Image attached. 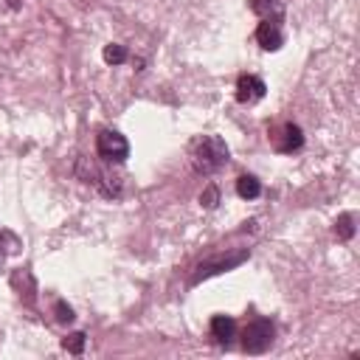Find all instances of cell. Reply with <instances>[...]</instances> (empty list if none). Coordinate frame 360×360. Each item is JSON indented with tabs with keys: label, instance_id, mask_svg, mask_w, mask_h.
I'll list each match as a JSON object with an SVG mask.
<instances>
[{
	"label": "cell",
	"instance_id": "6da1fadb",
	"mask_svg": "<svg viewBox=\"0 0 360 360\" xmlns=\"http://www.w3.org/2000/svg\"><path fill=\"white\" fill-rule=\"evenodd\" d=\"M228 163V146L219 135H202L191 143V166L200 174H214Z\"/></svg>",
	"mask_w": 360,
	"mask_h": 360
},
{
	"label": "cell",
	"instance_id": "7a4b0ae2",
	"mask_svg": "<svg viewBox=\"0 0 360 360\" xmlns=\"http://www.w3.org/2000/svg\"><path fill=\"white\" fill-rule=\"evenodd\" d=\"M76 174H79L87 186H96L104 197H118V194H121V177L101 172V169H98L96 163H90L87 158H79V160H76Z\"/></svg>",
	"mask_w": 360,
	"mask_h": 360
},
{
	"label": "cell",
	"instance_id": "3957f363",
	"mask_svg": "<svg viewBox=\"0 0 360 360\" xmlns=\"http://www.w3.org/2000/svg\"><path fill=\"white\" fill-rule=\"evenodd\" d=\"M273 335H276L273 323L264 321V318H256V321H250V323L242 329V349H245L248 354H262V352L270 349Z\"/></svg>",
	"mask_w": 360,
	"mask_h": 360
},
{
	"label": "cell",
	"instance_id": "277c9868",
	"mask_svg": "<svg viewBox=\"0 0 360 360\" xmlns=\"http://www.w3.org/2000/svg\"><path fill=\"white\" fill-rule=\"evenodd\" d=\"M96 152H98V158L107 160V163H124V160L129 158V143H127V138H124L121 132H115V129H101L98 138H96Z\"/></svg>",
	"mask_w": 360,
	"mask_h": 360
},
{
	"label": "cell",
	"instance_id": "5b68a950",
	"mask_svg": "<svg viewBox=\"0 0 360 360\" xmlns=\"http://www.w3.org/2000/svg\"><path fill=\"white\" fill-rule=\"evenodd\" d=\"M245 259H248V250H233V253H228V256H217V259H208V262H202V264L194 270V276H191V284H200V281H202V278H208V276L225 273V270H231V267L242 264Z\"/></svg>",
	"mask_w": 360,
	"mask_h": 360
},
{
	"label": "cell",
	"instance_id": "8992f818",
	"mask_svg": "<svg viewBox=\"0 0 360 360\" xmlns=\"http://www.w3.org/2000/svg\"><path fill=\"white\" fill-rule=\"evenodd\" d=\"M264 90H267V84L253 73H245L236 79V101L239 104H253V101L264 98Z\"/></svg>",
	"mask_w": 360,
	"mask_h": 360
},
{
	"label": "cell",
	"instance_id": "52a82bcc",
	"mask_svg": "<svg viewBox=\"0 0 360 360\" xmlns=\"http://www.w3.org/2000/svg\"><path fill=\"white\" fill-rule=\"evenodd\" d=\"M273 146H276L278 152H295V149H301V146H304V132H301V127H295V124H281L278 132L273 135Z\"/></svg>",
	"mask_w": 360,
	"mask_h": 360
},
{
	"label": "cell",
	"instance_id": "ba28073f",
	"mask_svg": "<svg viewBox=\"0 0 360 360\" xmlns=\"http://www.w3.org/2000/svg\"><path fill=\"white\" fill-rule=\"evenodd\" d=\"M256 42H259L264 51H278V48H281V42H284L278 22H273V20L259 22V28H256Z\"/></svg>",
	"mask_w": 360,
	"mask_h": 360
},
{
	"label": "cell",
	"instance_id": "9c48e42d",
	"mask_svg": "<svg viewBox=\"0 0 360 360\" xmlns=\"http://www.w3.org/2000/svg\"><path fill=\"white\" fill-rule=\"evenodd\" d=\"M233 332H236L233 318H228V315H214V318H211V338H214L219 346H228L231 338H233Z\"/></svg>",
	"mask_w": 360,
	"mask_h": 360
},
{
	"label": "cell",
	"instance_id": "30bf717a",
	"mask_svg": "<svg viewBox=\"0 0 360 360\" xmlns=\"http://www.w3.org/2000/svg\"><path fill=\"white\" fill-rule=\"evenodd\" d=\"M250 8H253L262 20H273V22H278V20L284 17L281 0H250Z\"/></svg>",
	"mask_w": 360,
	"mask_h": 360
},
{
	"label": "cell",
	"instance_id": "8fae6325",
	"mask_svg": "<svg viewBox=\"0 0 360 360\" xmlns=\"http://www.w3.org/2000/svg\"><path fill=\"white\" fill-rule=\"evenodd\" d=\"M236 194H239L242 200H256V197L262 194V183H259L253 174H242V177L236 180Z\"/></svg>",
	"mask_w": 360,
	"mask_h": 360
},
{
	"label": "cell",
	"instance_id": "7c38bea8",
	"mask_svg": "<svg viewBox=\"0 0 360 360\" xmlns=\"http://www.w3.org/2000/svg\"><path fill=\"white\" fill-rule=\"evenodd\" d=\"M335 233H338V239H352L354 236V217L352 214H340L338 217V222H335Z\"/></svg>",
	"mask_w": 360,
	"mask_h": 360
},
{
	"label": "cell",
	"instance_id": "4fadbf2b",
	"mask_svg": "<svg viewBox=\"0 0 360 360\" xmlns=\"http://www.w3.org/2000/svg\"><path fill=\"white\" fill-rule=\"evenodd\" d=\"M84 332H73V335H68L65 340H62V346L70 352V354H82V349H84Z\"/></svg>",
	"mask_w": 360,
	"mask_h": 360
},
{
	"label": "cell",
	"instance_id": "5bb4252c",
	"mask_svg": "<svg viewBox=\"0 0 360 360\" xmlns=\"http://www.w3.org/2000/svg\"><path fill=\"white\" fill-rule=\"evenodd\" d=\"M124 59H127V48H124V45H107V48H104V62L121 65Z\"/></svg>",
	"mask_w": 360,
	"mask_h": 360
},
{
	"label": "cell",
	"instance_id": "9a60e30c",
	"mask_svg": "<svg viewBox=\"0 0 360 360\" xmlns=\"http://www.w3.org/2000/svg\"><path fill=\"white\" fill-rule=\"evenodd\" d=\"M53 312H56V321H59V323H70V321H73V309H70L65 301H56Z\"/></svg>",
	"mask_w": 360,
	"mask_h": 360
},
{
	"label": "cell",
	"instance_id": "2e32d148",
	"mask_svg": "<svg viewBox=\"0 0 360 360\" xmlns=\"http://www.w3.org/2000/svg\"><path fill=\"white\" fill-rule=\"evenodd\" d=\"M217 197H219V194H217V186H208V188L200 194V202H202L205 208H214V205H217Z\"/></svg>",
	"mask_w": 360,
	"mask_h": 360
}]
</instances>
